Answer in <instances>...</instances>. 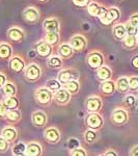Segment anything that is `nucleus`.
<instances>
[{"instance_id":"e433bc0d","label":"nucleus","mask_w":138,"mask_h":156,"mask_svg":"<svg viewBox=\"0 0 138 156\" xmlns=\"http://www.w3.org/2000/svg\"><path fill=\"white\" fill-rule=\"evenodd\" d=\"M83 136H84L85 142H86L87 144H94L98 138V132L96 130H91V129H88V128H87V130L84 132Z\"/></svg>"},{"instance_id":"72a5a7b5","label":"nucleus","mask_w":138,"mask_h":156,"mask_svg":"<svg viewBox=\"0 0 138 156\" xmlns=\"http://www.w3.org/2000/svg\"><path fill=\"white\" fill-rule=\"evenodd\" d=\"M44 40L48 43V44L51 45V46H53V45H56L57 43L60 41V37H59V34H57V32H46L44 37Z\"/></svg>"},{"instance_id":"7ed1b4c3","label":"nucleus","mask_w":138,"mask_h":156,"mask_svg":"<svg viewBox=\"0 0 138 156\" xmlns=\"http://www.w3.org/2000/svg\"><path fill=\"white\" fill-rule=\"evenodd\" d=\"M34 97H36V100L39 104L46 106V105H49L50 103L52 102L54 94L49 89L44 87H39V89L36 90Z\"/></svg>"},{"instance_id":"4468645a","label":"nucleus","mask_w":138,"mask_h":156,"mask_svg":"<svg viewBox=\"0 0 138 156\" xmlns=\"http://www.w3.org/2000/svg\"><path fill=\"white\" fill-rule=\"evenodd\" d=\"M23 18L29 23H36L40 20V12L33 6H28L23 11Z\"/></svg>"},{"instance_id":"20e7f679","label":"nucleus","mask_w":138,"mask_h":156,"mask_svg":"<svg viewBox=\"0 0 138 156\" xmlns=\"http://www.w3.org/2000/svg\"><path fill=\"white\" fill-rule=\"evenodd\" d=\"M119 18H120V11L117 7L111 6V7H107L106 12H105L102 18H100V21H101V23L103 25L108 26V25H111L113 22L119 21Z\"/></svg>"},{"instance_id":"8fccbe9b","label":"nucleus","mask_w":138,"mask_h":156,"mask_svg":"<svg viewBox=\"0 0 138 156\" xmlns=\"http://www.w3.org/2000/svg\"><path fill=\"white\" fill-rule=\"evenodd\" d=\"M105 156H119L117 155V153L115 152L113 150H108L105 152Z\"/></svg>"},{"instance_id":"dca6fc26","label":"nucleus","mask_w":138,"mask_h":156,"mask_svg":"<svg viewBox=\"0 0 138 156\" xmlns=\"http://www.w3.org/2000/svg\"><path fill=\"white\" fill-rule=\"evenodd\" d=\"M44 136H45V140H47L48 143H51V144H56L60 140V132L57 128H54V127H50L48 129L45 130V133H44Z\"/></svg>"},{"instance_id":"6ab92c4d","label":"nucleus","mask_w":138,"mask_h":156,"mask_svg":"<svg viewBox=\"0 0 138 156\" xmlns=\"http://www.w3.org/2000/svg\"><path fill=\"white\" fill-rule=\"evenodd\" d=\"M1 136L3 138H5L7 142L11 144V143H14L15 140L18 138V131L16 130V128H14L12 126H6L2 129Z\"/></svg>"},{"instance_id":"79ce46f5","label":"nucleus","mask_w":138,"mask_h":156,"mask_svg":"<svg viewBox=\"0 0 138 156\" xmlns=\"http://www.w3.org/2000/svg\"><path fill=\"white\" fill-rule=\"evenodd\" d=\"M70 156H87V153L83 148H77L70 152Z\"/></svg>"},{"instance_id":"bb28decb","label":"nucleus","mask_w":138,"mask_h":156,"mask_svg":"<svg viewBox=\"0 0 138 156\" xmlns=\"http://www.w3.org/2000/svg\"><path fill=\"white\" fill-rule=\"evenodd\" d=\"M115 85H116V90L120 93H127L130 90L129 85V78L126 76L119 77V79L115 81Z\"/></svg>"},{"instance_id":"f704fd0d","label":"nucleus","mask_w":138,"mask_h":156,"mask_svg":"<svg viewBox=\"0 0 138 156\" xmlns=\"http://www.w3.org/2000/svg\"><path fill=\"white\" fill-rule=\"evenodd\" d=\"M137 45H138L137 37L127 36L124 40H122V46L127 49H134Z\"/></svg>"},{"instance_id":"6e6552de","label":"nucleus","mask_w":138,"mask_h":156,"mask_svg":"<svg viewBox=\"0 0 138 156\" xmlns=\"http://www.w3.org/2000/svg\"><path fill=\"white\" fill-rule=\"evenodd\" d=\"M9 67L12 72L20 74V73L25 71V69H26V64H25V60L22 58L21 56L15 55V56H12V58L9 59Z\"/></svg>"},{"instance_id":"4c0bfd02","label":"nucleus","mask_w":138,"mask_h":156,"mask_svg":"<svg viewBox=\"0 0 138 156\" xmlns=\"http://www.w3.org/2000/svg\"><path fill=\"white\" fill-rule=\"evenodd\" d=\"M125 27H126V30H127V34L128 36H132V37H137L138 34V28L134 27L133 25L130 23L129 21L125 23Z\"/></svg>"},{"instance_id":"58836bf2","label":"nucleus","mask_w":138,"mask_h":156,"mask_svg":"<svg viewBox=\"0 0 138 156\" xmlns=\"http://www.w3.org/2000/svg\"><path fill=\"white\" fill-rule=\"evenodd\" d=\"M67 149L71 151L74 149H77V148H80V142L76 137H71L67 140Z\"/></svg>"},{"instance_id":"39448f33","label":"nucleus","mask_w":138,"mask_h":156,"mask_svg":"<svg viewBox=\"0 0 138 156\" xmlns=\"http://www.w3.org/2000/svg\"><path fill=\"white\" fill-rule=\"evenodd\" d=\"M85 124L88 129L91 130H100L104 125V119L101 115H99V112L97 114H88L85 118Z\"/></svg>"},{"instance_id":"b1692460","label":"nucleus","mask_w":138,"mask_h":156,"mask_svg":"<svg viewBox=\"0 0 138 156\" xmlns=\"http://www.w3.org/2000/svg\"><path fill=\"white\" fill-rule=\"evenodd\" d=\"M1 93L5 98L15 97L17 95V87L12 81H7L3 87H1Z\"/></svg>"},{"instance_id":"3c124183","label":"nucleus","mask_w":138,"mask_h":156,"mask_svg":"<svg viewBox=\"0 0 138 156\" xmlns=\"http://www.w3.org/2000/svg\"><path fill=\"white\" fill-rule=\"evenodd\" d=\"M39 2H41V3H45V2H47V1H49V0H37Z\"/></svg>"},{"instance_id":"603ef678","label":"nucleus","mask_w":138,"mask_h":156,"mask_svg":"<svg viewBox=\"0 0 138 156\" xmlns=\"http://www.w3.org/2000/svg\"><path fill=\"white\" fill-rule=\"evenodd\" d=\"M115 1H122V0H115Z\"/></svg>"},{"instance_id":"2eb2a0df","label":"nucleus","mask_w":138,"mask_h":156,"mask_svg":"<svg viewBox=\"0 0 138 156\" xmlns=\"http://www.w3.org/2000/svg\"><path fill=\"white\" fill-rule=\"evenodd\" d=\"M47 121H48L47 115L43 110H36L31 115V122L36 127H44L47 124Z\"/></svg>"},{"instance_id":"c756f323","label":"nucleus","mask_w":138,"mask_h":156,"mask_svg":"<svg viewBox=\"0 0 138 156\" xmlns=\"http://www.w3.org/2000/svg\"><path fill=\"white\" fill-rule=\"evenodd\" d=\"M48 67L52 68V69H59L62 67V58L59 55L52 54L51 56L48 57V62H47Z\"/></svg>"},{"instance_id":"a18cd8bd","label":"nucleus","mask_w":138,"mask_h":156,"mask_svg":"<svg viewBox=\"0 0 138 156\" xmlns=\"http://www.w3.org/2000/svg\"><path fill=\"white\" fill-rule=\"evenodd\" d=\"M7 108L4 106L3 102H0V119H5L6 118V115H7Z\"/></svg>"},{"instance_id":"a211bd4d","label":"nucleus","mask_w":138,"mask_h":156,"mask_svg":"<svg viewBox=\"0 0 138 156\" xmlns=\"http://www.w3.org/2000/svg\"><path fill=\"white\" fill-rule=\"evenodd\" d=\"M25 34L20 27H12L7 30V37H9L11 41L16 42V43H20L22 42V40L24 39Z\"/></svg>"},{"instance_id":"ea45409f","label":"nucleus","mask_w":138,"mask_h":156,"mask_svg":"<svg viewBox=\"0 0 138 156\" xmlns=\"http://www.w3.org/2000/svg\"><path fill=\"white\" fill-rule=\"evenodd\" d=\"M9 149V143L0 135V153H5Z\"/></svg>"},{"instance_id":"864d4df0","label":"nucleus","mask_w":138,"mask_h":156,"mask_svg":"<svg viewBox=\"0 0 138 156\" xmlns=\"http://www.w3.org/2000/svg\"><path fill=\"white\" fill-rule=\"evenodd\" d=\"M100 156H105V154H102V155H100Z\"/></svg>"},{"instance_id":"5701e85b","label":"nucleus","mask_w":138,"mask_h":156,"mask_svg":"<svg viewBox=\"0 0 138 156\" xmlns=\"http://www.w3.org/2000/svg\"><path fill=\"white\" fill-rule=\"evenodd\" d=\"M97 77L100 81H106L110 80L112 77V71L108 66H102L99 70H97Z\"/></svg>"},{"instance_id":"c85d7f7f","label":"nucleus","mask_w":138,"mask_h":156,"mask_svg":"<svg viewBox=\"0 0 138 156\" xmlns=\"http://www.w3.org/2000/svg\"><path fill=\"white\" fill-rule=\"evenodd\" d=\"M3 104L4 106L7 108V110H14V109H18L19 107V100L16 96L15 97H9V98H4L3 99Z\"/></svg>"},{"instance_id":"5fc2aeb1","label":"nucleus","mask_w":138,"mask_h":156,"mask_svg":"<svg viewBox=\"0 0 138 156\" xmlns=\"http://www.w3.org/2000/svg\"><path fill=\"white\" fill-rule=\"evenodd\" d=\"M137 42H138V34H137Z\"/></svg>"},{"instance_id":"37998d69","label":"nucleus","mask_w":138,"mask_h":156,"mask_svg":"<svg viewBox=\"0 0 138 156\" xmlns=\"http://www.w3.org/2000/svg\"><path fill=\"white\" fill-rule=\"evenodd\" d=\"M72 1L75 5L78 7H87L91 2V0H72Z\"/></svg>"},{"instance_id":"2f4dec72","label":"nucleus","mask_w":138,"mask_h":156,"mask_svg":"<svg viewBox=\"0 0 138 156\" xmlns=\"http://www.w3.org/2000/svg\"><path fill=\"white\" fill-rule=\"evenodd\" d=\"M26 148H27V145L22 142L14 145V147H12V155L14 156H26Z\"/></svg>"},{"instance_id":"cd10ccee","label":"nucleus","mask_w":138,"mask_h":156,"mask_svg":"<svg viewBox=\"0 0 138 156\" xmlns=\"http://www.w3.org/2000/svg\"><path fill=\"white\" fill-rule=\"evenodd\" d=\"M124 105L127 108H129L130 110H135L137 108L138 105V100L137 98L134 96V95H127L126 97L124 98Z\"/></svg>"},{"instance_id":"ddd939ff","label":"nucleus","mask_w":138,"mask_h":156,"mask_svg":"<svg viewBox=\"0 0 138 156\" xmlns=\"http://www.w3.org/2000/svg\"><path fill=\"white\" fill-rule=\"evenodd\" d=\"M43 28H44L46 32H57V34H59V30H60L59 20L57 18H54V17L44 20V22H43Z\"/></svg>"},{"instance_id":"49530a36","label":"nucleus","mask_w":138,"mask_h":156,"mask_svg":"<svg viewBox=\"0 0 138 156\" xmlns=\"http://www.w3.org/2000/svg\"><path fill=\"white\" fill-rule=\"evenodd\" d=\"M131 65H132V67L134 68V69L138 70V54L134 55V56L132 57V59H131Z\"/></svg>"},{"instance_id":"7c9ffc66","label":"nucleus","mask_w":138,"mask_h":156,"mask_svg":"<svg viewBox=\"0 0 138 156\" xmlns=\"http://www.w3.org/2000/svg\"><path fill=\"white\" fill-rule=\"evenodd\" d=\"M64 87L71 95H76L80 90V83L78 80H71L66 84H64Z\"/></svg>"},{"instance_id":"f03ea898","label":"nucleus","mask_w":138,"mask_h":156,"mask_svg":"<svg viewBox=\"0 0 138 156\" xmlns=\"http://www.w3.org/2000/svg\"><path fill=\"white\" fill-rule=\"evenodd\" d=\"M104 55L100 51H91L87 55L86 62L88 67L92 70H99L102 66H104Z\"/></svg>"},{"instance_id":"aec40b11","label":"nucleus","mask_w":138,"mask_h":156,"mask_svg":"<svg viewBox=\"0 0 138 156\" xmlns=\"http://www.w3.org/2000/svg\"><path fill=\"white\" fill-rule=\"evenodd\" d=\"M43 148L39 143H29L26 148V156H42Z\"/></svg>"},{"instance_id":"412c9836","label":"nucleus","mask_w":138,"mask_h":156,"mask_svg":"<svg viewBox=\"0 0 138 156\" xmlns=\"http://www.w3.org/2000/svg\"><path fill=\"white\" fill-rule=\"evenodd\" d=\"M100 90L104 95H112L116 90V85H115V81L113 80H106V81H103L101 85H100Z\"/></svg>"},{"instance_id":"9d476101","label":"nucleus","mask_w":138,"mask_h":156,"mask_svg":"<svg viewBox=\"0 0 138 156\" xmlns=\"http://www.w3.org/2000/svg\"><path fill=\"white\" fill-rule=\"evenodd\" d=\"M69 44L72 46L74 51H83L87 46V40L82 34H75L71 37Z\"/></svg>"},{"instance_id":"423d86ee","label":"nucleus","mask_w":138,"mask_h":156,"mask_svg":"<svg viewBox=\"0 0 138 156\" xmlns=\"http://www.w3.org/2000/svg\"><path fill=\"white\" fill-rule=\"evenodd\" d=\"M103 102L99 96H90L85 101V108L88 114H97L102 109Z\"/></svg>"},{"instance_id":"9b49d317","label":"nucleus","mask_w":138,"mask_h":156,"mask_svg":"<svg viewBox=\"0 0 138 156\" xmlns=\"http://www.w3.org/2000/svg\"><path fill=\"white\" fill-rule=\"evenodd\" d=\"M87 9V12L90 16L92 17H96V18H102L104 16V14L107 11V7L102 5V4L98 3V2H95V1H91L89 3V5L86 7Z\"/></svg>"},{"instance_id":"4be33fe9","label":"nucleus","mask_w":138,"mask_h":156,"mask_svg":"<svg viewBox=\"0 0 138 156\" xmlns=\"http://www.w3.org/2000/svg\"><path fill=\"white\" fill-rule=\"evenodd\" d=\"M112 34H113V37L115 39L119 40V41H122V40L128 36L125 24H122V23L115 24L113 26V28H112Z\"/></svg>"},{"instance_id":"473e14b6","label":"nucleus","mask_w":138,"mask_h":156,"mask_svg":"<svg viewBox=\"0 0 138 156\" xmlns=\"http://www.w3.org/2000/svg\"><path fill=\"white\" fill-rule=\"evenodd\" d=\"M21 112L19 109H14V110H9L6 115L5 119L9 121V123H18L21 120Z\"/></svg>"},{"instance_id":"f257e3e1","label":"nucleus","mask_w":138,"mask_h":156,"mask_svg":"<svg viewBox=\"0 0 138 156\" xmlns=\"http://www.w3.org/2000/svg\"><path fill=\"white\" fill-rule=\"evenodd\" d=\"M24 75L26 80H28L29 82H36L42 77V68L36 62H31L26 66Z\"/></svg>"},{"instance_id":"a19ab883","label":"nucleus","mask_w":138,"mask_h":156,"mask_svg":"<svg viewBox=\"0 0 138 156\" xmlns=\"http://www.w3.org/2000/svg\"><path fill=\"white\" fill-rule=\"evenodd\" d=\"M129 85H130V90H138V77L137 76H132L129 78Z\"/></svg>"},{"instance_id":"09e8293b","label":"nucleus","mask_w":138,"mask_h":156,"mask_svg":"<svg viewBox=\"0 0 138 156\" xmlns=\"http://www.w3.org/2000/svg\"><path fill=\"white\" fill-rule=\"evenodd\" d=\"M130 156H138V145L134 146L130 151Z\"/></svg>"},{"instance_id":"c03bdc74","label":"nucleus","mask_w":138,"mask_h":156,"mask_svg":"<svg viewBox=\"0 0 138 156\" xmlns=\"http://www.w3.org/2000/svg\"><path fill=\"white\" fill-rule=\"evenodd\" d=\"M129 22L131 23L133 26L138 28V12H134L130 16L129 18Z\"/></svg>"},{"instance_id":"f8f14e48","label":"nucleus","mask_w":138,"mask_h":156,"mask_svg":"<svg viewBox=\"0 0 138 156\" xmlns=\"http://www.w3.org/2000/svg\"><path fill=\"white\" fill-rule=\"evenodd\" d=\"M36 53L42 57H50L52 55V46L50 44H48L45 40H41L36 44Z\"/></svg>"},{"instance_id":"0eeeda50","label":"nucleus","mask_w":138,"mask_h":156,"mask_svg":"<svg viewBox=\"0 0 138 156\" xmlns=\"http://www.w3.org/2000/svg\"><path fill=\"white\" fill-rule=\"evenodd\" d=\"M57 79L61 84H66L71 80H78L79 72L75 69H64L58 73Z\"/></svg>"},{"instance_id":"c9c22d12","label":"nucleus","mask_w":138,"mask_h":156,"mask_svg":"<svg viewBox=\"0 0 138 156\" xmlns=\"http://www.w3.org/2000/svg\"><path fill=\"white\" fill-rule=\"evenodd\" d=\"M46 87L51 90L53 94H55L56 92H58L59 90L62 89V84L58 81V79H50L47 81Z\"/></svg>"},{"instance_id":"1a4fd4ad","label":"nucleus","mask_w":138,"mask_h":156,"mask_svg":"<svg viewBox=\"0 0 138 156\" xmlns=\"http://www.w3.org/2000/svg\"><path fill=\"white\" fill-rule=\"evenodd\" d=\"M111 120L116 125H124L129 120V114L125 108H116L112 112Z\"/></svg>"},{"instance_id":"de8ad7c7","label":"nucleus","mask_w":138,"mask_h":156,"mask_svg":"<svg viewBox=\"0 0 138 156\" xmlns=\"http://www.w3.org/2000/svg\"><path fill=\"white\" fill-rule=\"evenodd\" d=\"M6 82H7V80H6V76L3 74V73L0 72V89H1V87H3V85L5 84Z\"/></svg>"},{"instance_id":"a878e982","label":"nucleus","mask_w":138,"mask_h":156,"mask_svg":"<svg viewBox=\"0 0 138 156\" xmlns=\"http://www.w3.org/2000/svg\"><path fill=\"white\" fill-rule=\"evenodd\" d=\"M12 56V48L7 43L0 44V58L2 59H11Z\"/></svg>"},{"instance_id":"f3484780","label":"nucleus","mask_w":138,"mask_h":156,"mask_svg":"<svg viewBox=\"0 0 138 156\" xmlns=\"http://www.w3.org/2000/svg\"><path fill=\"white\" fill-rule=\"evenodd\" d=\"M71 96L72 95L64 87V89L59 90L58 92L55 93L53 100L59 105H66L70 102V100H71Z\"/></svg>"},{"instance_id":"393cba45","label":"nucleus","mask_w":138,"mask_h":156,"mask_svg":"<svg viewBox=\"0 0 138 156\" xmlns=\"http://www.w3.org/2000/svg\"><path fill=\"white\" fill-rule=\"evenodd\" d=\"M74 49L72 48V46L70 44H61L58 47V55L61 58H70L74 54Z\"/></svg>"}]
</instances>
